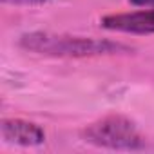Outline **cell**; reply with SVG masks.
<instances>
[{
  "label": "cell",
  "instance_id": "1",
  "mask_svg": "<svg viewBox=\"0 0 154 154\" xmlns=\"http://www.w3.org/2000/svg\"><path fill=\"white\" fill-rule=\"evenodd\" d=\"M18 45L24 51L44 54V56H54V58H93V56L122 54L132 51L131 45L116 40L65 35V33H49V31L24 33L18 38Z\"/></svg>",
  "mask_w": 154,
  "mask_h": 154
},
{
  "label": "cell",
  "instance_id": "2",
  "mask_svg": "<svg viewBox=\"0 0 154 154\" xmlns=\"http://www.w3.org/2000/svg\"><path fill=\"white\" fill-rule=\"evenodd\" d=\"M80 134L85 143L111 150H140L145 147L138 125L123 114H107L85 125Z\"/></svg>",
  "mask_w": 154,
  "mask_h": 154
},
{
  "label": "cell",
  "instance_id": "3",
  "mask_svg": "<svg viewBox=\"0 0 154 154\" xmlns=\"http://www.w3.org/2000/svg\"><path fill=\"white\" fill-rule=\"evenodd\" d=\"M100 26L107 31L125 35H154V8L111 13L100 18Z\"/></svg>",
  "mask_w": 154,
  "mask_h": 154
},
{
  "label": "cell",
  "instance_id": "4",
  "mask_svg": "<svg viewBox=\"0 0 154 154\" xmlns=\"http://www.w3.org/2000/svg\"><path fill=\"white\" fill-rule=\"evenodd\" d=\"M0 132L6 143L20 147H38L45 141V131L38 123L24 118H4Z\"/></svg>",
  "mask_w": 154,
  "mask_h": 154
},
{
  "label": "cell",
  "instance_id": "5",
  "mask_svg": "<svg viewBox=\"0 0 154 154\" xmlns=\"http://www.w3.org/2000/svg\"><path fill=\"white\" fill-rule=\"evenodd\" d=\"M47 0H2V4L6 6H26V8H33V6H44Z\"/></svg>",
  "mask_w": 154,
  "mask_h": 154
},
{
  "label": "cell",
  "instance_id": "6",
  "mask_svg": "<svg viewBox=\"0 0 154 154\" xmlns=\"http://www.w3.org/2000/svg\"><path fill=\"white\" fill-rule=\"evenodd\" d=\"M129 4L138 8H154V0H129Z\"/></svg>",
  "mask_w": 154,
  "mask_h": 154
}]
</instances>
